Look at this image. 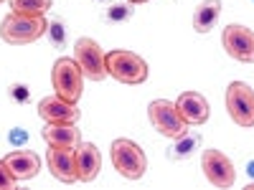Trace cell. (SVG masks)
Listing matches in <instances>:
<instances>
[{"label": "cell", "mask_w": 254, "mask_h": 190, "mask_svg": "<svg viewBox=\"0 0 254 190\" xmlns=\"http://www.w3.org/2000/svg\"><path fill=\"white\" fill-rule=\"evenodd\" d=\"M15 178H13V173L8 170V165H5V160H0V190H13L15 188Z\"/></svg>", "instance_id": "cell-21"}, {"label": "cell", "mask_w": 254, "mask_h": 190, "mask_svg": "<svg viewBox=\"0 0 254 190\" xmlns=\"http://www.w3.org/2000/svg\"><path fill=\"white\" fill-rule=\"evenodd\" d=\"M247 175L254 180V160H249V162H247Z\"/></svg>", "instance_id": "cell-24"}, {"label": "cell", "mask_w": 254, "mask_h": 190, "mask_svg": "<svg viewBox=\"0 0 254 190\" xmlns=\"http://www.w3.org/2000/svg\"><path fill=\"white\" fill-rule=\"evenodd\" d=\"M46 162H49V170L56 180L61 183H76L79 175H76V160H74V150L71 147H51L49 155H46Z\"/></svg>", "instance_id": "cell-12"}, {"label": "cell", "mask_w": 254, "mask_h": 190, "mask_svg": "<svg viewBox=\"0 0 254 190\" xmlns=\"http://www.w3.org/2000/svg\"><path fill=\"white\" fill-rule=\"evenodd\" d=\"M51 84L61 99H66L71 104H76L81 99V89H84V74L79 69L76 58H59L51 69Z\"/></svg>", "instance_id": "cell-4"}, {"label": "cell", "mask_w": 254, "mask_h": 190, "mask_svg": "<svg viewBox=\"0 0 254 190\" xmlns=\"http://www.w3.org/2000/svg\"><path fill=\"white\" fill-rule=\"evenodd\" d=\"M74 160H76V175L81 183H92L102 170V155L97 144L92 142H79L74 147Z\"/></svg>", "instance_id": "cell-13"}, {"label": "cell", "mask_w": 254, "mask_h": 190, "mask_svg": "<svg viewBox=\"0 0 254 190\" xmlns=\"http://www.w3.org/2000/svg\"><path fill=\"white\" fill-rule=\"evenodd\" d=\"M74 58L79 63L81 74L89 81H102L107 76V66H104V51L94 38H79L74 46Z\"/></svg>", "instance_id": "cell-8"}, {"label": "cell", "mask_w": 254, "mask_h": 190, "mask_svg": "<svg viewBox=\"0 0 254 190\" xmlns=\"http://www.w3.org/2000/svg\"><path fill=\"white\" fill-rule=\"evenodd\" d=\"M132 5H140V3H147V0H130Z\"/></svg>", "instance_id": "cell-25"}, {"label": "cell", "mask_w": 254, "mask_h": 190, "mask_svg": "<svg viewBox=\"0 0 254 190\" xmlns=\"http://www.w3.org/2000/svg\"><path fill=\"white\" fill-rule=\"evenodd\" d=\"M41 137L46 140L49 147H74L81 142L76 124H46V130L41 132Z\"/></svg>", "instance_id": "cell-15"}, {"label": "cell", "mask_w": 254, "mask_h": 190, "mask_svg": "<svg viewBox=\"0 0 254 190\" xmlns=\"http://www.w3.org/2000/svg\"><path fill=\"white\" fill-rule=\"evenodd\" d=\"M49 31L46 15H20V13H8L0 20V38L10 46H26L33 44Z\"/></svg>", "instance_id": "cell-1"}, {"label": "cell", "mask_w": 254, "mask_h": 190, "mask_svg": "<svg viewBox=\"0 0 254 190\" xmlns=\"http://www.w3.org/2000/svg\"><path fill=\"white\" fill-rule=\"evenodd\" d=\"M0 3H5V0H0Z\"/></svg>", "instance_id": "cell-28"}, {"label": "cell", "mask_w": 254, "mask_h": 190, "mask_svg": "<svg viewBox=\"0 0 254 190\" xmlns=\"http://www.w3.org/2000/svg\"><path fill=\"white\" fill-rule=\"evenodd\" d=\"M226 112L239 127H254V89L244 81H231L226 89Z\"/></svg>", "instance_id": "cell-5"}, {"label": "cell", "mask_w": 254, "mask_h": 190, "mask_svg": "<svg viewBox=\"0 0 254 190\" xmlns=\"http://www.w3.org/2000/svg\"><path fill=\"white\" fill-rule=\"evenodd\" d=\"M97 3H107V0H97Z\"/></svg>", "instance_id": "cell-27"}, {"label": "cell", "mask_w": 254, "mask_h": 190, "mask_svg": "<svg viewBox=\"0 0 254 190\" xmlns=\"http://www.w3.org/2000/svg\"><path fill=\"white\" fill-rule=\"evenodd\" d=\"M10 8L20 15H46L51 0H10Z\"/></svg>", "instance_id": "cell-18"}, {"label": "cell", "mask_w": 254, "mask_h": 190, "mask_svg": "<svg viewBox=\"0 0 254 190\" xmlns=\"http://www.w3.org/2000/svg\"><path fill=\"white\" fill-rule=\"evenodd\" d=\"M176 109L181 114V119L188 124V127H198L208 119L211 114V107L208 101L198 94V92H183L178 99H176Z\"/></svg>", "instance_id": "cell-11"}, {"label": "cell", "mask_w": 254, "mask_h": 190, "mask_svg": "<svg viewBox=\"0 0 254 190\" xmlns=\"http://www.w3.org/2000/svg\"><path fill=\"white\" fill-rule=\"evenodd\" d=\"M247 190H254V183H249V185H247Z\"/></svg>", "instance_id": "cell-26"}, {"label": "cell", "mask_w": 254, "mask_h": 190, "mask_svg": "<svg viewBox=\"0 0 254 190\" xmlns=\"http://www.w3.org/2000/svg\"><path fill=\"white\" fill-rule=\"evenodd\" d=\"M46 33L51 38L54 48H64V46H66V26H64V20H59V18L49 20V31Z\"/></svg>", "instance_id": "cell-20"}, {"label": "cell", "mask_w": 254, "mask_h": 190, "mask_svg": "<svg viewBox=\"0 0 254 190\" xmlns=\"http://www.w3.org/2000/svg\"><path fill=\"white\" fill-rule=\"evenodd\" d=\"M224 51L242 63H254V31L239 23H231L221 33Z\"/></svg>", "instance_id": "cell-9"}, {"label": "cell", "mask_w": 254, "mask_h": 190, "mask_svg": "<svg viewBox=\"0 0 254 190\" xmlns=\"http://www.w3.org/2000/svg\"><path fill=\"white\" fill-rule=\"evenodd\" d=\"M221 15V0H201L196 13H193V31L196 33H208L216 26Z\"/></svg>", "instance_id": "cell-16"}, {"label": "cell", "mask_w": 254, "mask_h": 190, "mask_svg": "<svg viewBox=\"0 0 254 190\" xmlns=\"http://www.w3.org/2000/svg\"><path fill=\"white\" fill-rule=\"evenodd\" d=\"M147 117H150V124L168 140H176V137H181L188 130V124L181 119V114L176 109V101H168V99L150 101V107H147Z\"/></svg>", "instance_id": "cell-6"}, {"label": "cell", "mask_w": 254, "mask_h": 190, "mask_svg": "<svg viewBox=\"0 0 254 190\" xmlns=\"http://www.w3.org/2000/svg\"><path fill=\"white\" fill-rule=\"evenodd\" d=\"M5 165H8V170L13 173L15 180H31L38 175L41 170V157L31 150H15V152H8L5 157Z\"/></svg>", "instance_id": "cell-14"}, {"label": "cell", "mask_w": 254, "mask_h": 190, "mask_svg": "<svg viewBox=\"0 0 254 190\" xmlns=\"http://www.w3.org/2000/svg\"><path fill=\"white\" fill-rule=\"evenodd\" d=\"M196 150H201V135L198 132H183L181 137L173 140V147L168 150V160H186Z\"/></svg>", "instance_id": "cell-17"}, {"label": "cell", "mask_w": 254, "mask_h": 190, "mask_svg": "<svg viewBox=\"0 0 254 190\" xmlns=\"http://www.w3.org/2000/svg\"><path fill=\"white\" fill-rule=\"evenodd\" d=\"M38 117L46 124H76L79 109H76V104L61 99L56 94V96H46L38 101Z\"/></svg>", "instance_id": "cell-10"}, {"label": "cell", "mask_w": 254, "mask_h": 190, "mask_svg": "<svg viewBox=\"0 0 254 190\" xmlns=\"http://www.w3.org/2000/svg\"><path fill=\"white\" fill-rule=\"evenodd\" d=\"M8 142H10L13 147H23V144L28 142V132L20 130V127H15V130L8 132Z\"/></svg>", "instance_id": "cell-23"}, {"label": "cell", "mask_w": 254, "mask_h": 190, "mask_svg": "<svg viewBox=\"0 0 254 190\" xmlns=\"http://www.w3.org/2000/svg\"><path fill=\"white\" fill-rule=\"evenodd\" d=\"M104 66H107V74L117 79L120 84H142L147 81V74H150V66H147V61L142 56L125 48L104 53Z\"/></svg>", "instance_id": "cell-2"}, {"label": "cell", "mask_w": 254, "mask_h": 190, "mask_svg": "<svg viewBox=\"0 0 254 190\" xmlns=\"http://www.w3.org/2000/svg\"><path fill=\"white\" fill-rule=\"evenodd\" d=\"M201 167H203V175L211 185H216L221 190L231 188L237 180V170H234V162H231L224 152L214 150V147H208L203 150L201 155Z\"/></svg>", "instance_id": "cell-7"}, {"label": "cell", "mask_w": 254, "mask_h": 190, "mask_svg": "<svg viewBox=\"0 0 254 190\" xmlns=\"http://www.w3.org/2000/svg\"><path fill=\"white\" fill-rule=\"evenodd\" d=\"M135 15V8H132V3L127 0V3H112L110 8H107V13H104V20L107 23H127Z\"/></svg>", "instance_id": "cell-19"}, {"label": "cell", "mask_w": 254, "mask_h": 190, "mask_svg": "<svg viewBox=\"0 0 254 190\" xmlns=\"http://www.w3.org/2000/svg\"><path fill=\"white\" fill-rule=\"evenodd\" d=\"M112 165L115 170L127 178V180H140L147 170V157L140 150V144H135L132 140H115L112 142Z\"/></svg>", "instance_id": "cell-3"}, {"label": "cell", "mask_w": 254, "mask_h": 190, "mask_svg": "<svg viewBox=\"0 0 254 190\" xmlns=\"http://www.w3.org/2000/svg\"><path fill=\"white\" fill-rule=\"evenodd\" d=\"M10 96H13L18 104H28V99H31V92H28V87H26V84H13V87H10Z\"/></svg>", "instance_id": "cell-22"}]
</instances>
